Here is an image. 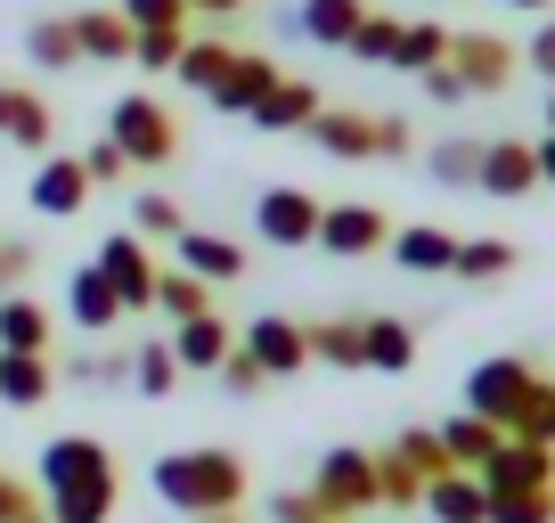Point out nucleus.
<instances>
[{"label": "nucleus", "mask_w": 555, "mask_h": 523, "mask_svg": "<svg viewBox=\"0 0 555 523\" xmlns=\"http://www.w3.org/2000/svg\"><path fill=\"white\" fill-rule=\"evenodd\" d=\"M539 148V189H555V131H547V140H531Z\"/></svg>", "instance_id": "52"}, {"label": "nucleus", "mask_w": 555, "mask_h": 523, "mask_svg": "<svg viewBox=\"0 0 555 523\" xmlns=\"http://www.w3.org/2000/svg\"><path fill=\"white\" fill-rule=\"evenodd\" d=\"M506 442H539V450H555V377H539L531 393H522L515 425H506Z\"/></svg>", "instance_id": "36"}, {"label": "nucleus", "mask_w": 555, "mask_h": 523, "mask_svg": "<svg viewBox=\"0 0 555 523\" xmlns=\"http://www.w3.org/2000/svg\"><path fill=\"white\" fill-rule=\"evenodd\" d=\"M311 490L327 499L335 523L367 515V507H376V450H360V442H335V450L311 467Z\"/></svg>", "instance_id": "5"}, {"label": "nucleus", "mask_w": 555, "mask_h": 523, "mask_svg": "<svg viewBox=\"0 0 555 523\" xmlns=\"http://www.w3.org/2000/svg\"><path fill=\"white\" fill-rule=\"evenodd\" d=\"M522 66H531L539 82L555 90V17H539V34H531V50H522Z\"/></svg>", "instance_id": "49"}, {"label": "nucleus", "mask_w": 555, "mask_h": 523, "mask_svg": "<svg viewBox=\"0 0 555 523\" xmlns=\"http://www.w3.org/2000/svg\"><path fill=\"white\" fill-rule=\"evenodd\" d=\"M392 41H400V17H392V9H367V17L351 25L344 58H360V66H392Z\"/></svg>", "instance_id": "37"}, {"label": "nucleus", "mask_w": 555, "mask_h": 523, "mask_svg": "<svg viewBox=\"0 0 555 523\" xmlns=\"http://www.w3.org/2000/svg\"><path fill=\"white\" fill-rule=\"evenodd\" d=\"M506 9H522V17H547V9H555V0H506Z\"/></svg>", "instance_id": "53"}, {"label": "nucleus", "mask_w": 555, "mask_h": 523, "mask_svg": "<svg viewBox=\"0 0 555 523\" xmlns=\"http://www.w3.org/2000/svg\"><path fill=\"white\" fill-rule=\"evenodd\" d=\"M311 360L319 368H367V319H311Z\"/></svg>", "instance_id": "29"}, {"label": "nucleus", "mask_w": 555, "mask_h": 523, "mask_svg": "<svg viewBox=\"0 0 555 523\" xmlns=\"http://www.w3.org/2000/svg\"><path fill=\"white\" fill-rule=\"evenodd\" d=\"M237 9H245V0H189V17H205V25H229Z\"/></svg>", "instance_id": "51"}, {"label": "nucleus", "mask_w": 555, "mask_h": 523, "mask_svg": "<svg viewBox=\"0 0 555 523\" xmlns=\"http://www.w3.org/2000/svg\"><path fill=\"white\" fill-rule=\"evenodd\" d=\"M441 58H450V25H434V17H400V41H392V66H400V74H434Z\"/></svg>", "instance_id": "30"}, {"label": "nucleus", "mask_w": 555, "mask_h": 523, "mask_svg": "<svg viewBox=\"0 0 555 523\" xmlns=\"http://www.w3.org/2000/svg\"><path fill=\"white\" fill-rule=\"evenodd\" d=\"M245 490H254V474H245L237 450H221V442H196V450H164L156 458V499L172 507V515H245Z\"/></svg>", "instance_id": "1"}, {"label": "nucleus", "mask_w": 555, "mask_h": 523, "mask_svg": "<svg viewBox=\"0 0 555 523\" xmlns=\"http://www.w3.org/2000/svg\"><path fill=\"white\" fill-rule=\"evenodd\" d=\"M196 523H245V515H196Z\"/></svg>", "instance_id": "54"}, {"label": "nucleus", "mask_w": 555, "mask_h": 523, "mask_svg": "<svg viewBox=\"0 0 555 523\" xmlns=\"http://www.w3.org/2000/svg\"><path fill=\"white\" fill-rule=\"evenodd\" d=\"M319 196L311 189H261L254 196V238L278 245V254H302V245H319Z\"/></svg>", "instance_id": "8"}, {"label": "nucleus", "mask_w": 555, "mask_h": 523, "mask_svg": "<svg viewBox=\"0 0 555 523\" xmlns=\"http://www.w3.org/2000/svg\"><path fill=\"white\" fill-rule=\"evenodd\" d=\"M172 352H180V377H189V368H221L229 352H237V328H229L221 311H196V319L172 328Z\"/></svg>", "instance_id": "24"}, {"label": "nucleus", "mask_w": 555, "mask_h": 523, "mask_svg": "<svg viewBox=\"0 0 555 523\" xmlns=\"http://www.w3.org/2000/svg\"><path fill=\"white\" fill-rule=\"evenodd\" d=\"M212 377H221V393H229V401H254L261 384H270V377H261V368H254V360H245V344H237V352H229V360H221V368H212Z\"/></svg>", "instance_id": "47"}, {"label": "nucleus", "mask_w": 555, "mask_h": 523, "mask_svg": "<svg viewBox=\"0 0 555 523\" xmlns=\"http://www.w3.org/2000/svg\"><path fill=\"white\" fill-rule=\"evenodd\" d=\"M319 106H327V99H319V82H302V74H278L245 123H254V131H311Z\"/></svg>", "instance_id": "16"}, {"label": "nucleus", "mask_w": 555, "mask_h": 523, "mask_svg": "<svg viewBox=\"0 0 555 523\" xmlns=\"http://www.w3.org/2000/svg\"><path fill=\"white\" fill-rule=\"evenodd\" d=\"M131 17L122 9H74V50L82 66H131Z\"/></svg>", "instance_id": "17"}, {"label": "nucleus", "mask_w": 555, "mask_h": 523, "mask_svg": "<svg viewBox=\"0 0 555 523\" xmlns=\"http://www.w3.org/2000/svg\"><path fill=\"white\" fill-rule=\"evenodd\" d=\"M50 335H57L50 303H34V295H0V352H50Z\"/></svg>", "instance_id": "27"}, {"label": "nucleus", "mask_w": 555, "mask_h": 523, "mask_svg": "<svg viewBox=\"0 0 555 523\" xmlns=\"http://www.w3.org/2000/svg\"><path fill=\"white\" fill-rule=\"evenodd\" d=\"M360 17H367V0H295L278 25H286L295 41H311V50H344Z\"/></svg>", "instance_id": "12"}, {"label": "nucleus", "mask_w": 555, "mask_h": 523, "mask_svg": "<svg viewBox=\"0 0 555 523\" xmlns=\"http://www.w3.org/2000/svg\"><path fill=\"white\" fill-rule=\"evenodd\" d=\"M515 66H522L515 41H499V34H450V74L466 82V99H499Z\"/></svg>", "instance_id": "10"}, {"label": "nucleus", "mask_w": 555, "mask_h": 523, "mask_svg": "<svg viewBox=\"0 0 555 523\" xmlns=\"http://www.w3.org/2000/svg\"><path fill=\"white\" fill-rule=\"evenodd\" d=\"M425 515L434 523H490L482 474H434V483H425Z\"/></svg>", "instance_id": "26"}, {"label": "nucleus", "mask_w": 555, "mask_h": 523, "mask_svg": "<svg viewBox=\"0 0 555 523\" xmlns=\"http://www.w3.org/2000/svg\"><path fill=\"white\" fill-rule=\"evenodd\" d=\"M531 384H539V368L522 360V352H490V360H474V368H466V409H474V418H490V425L506 434Z\"/></svg>", "instance_id": "4"}, {"label": "nucleus", "mask_w": 555, "mask_h": 523, "mask_svg": "<svg viewBox=\"0 0 555 523\" xmlns=\"http://www.w3.org/2000/svg\"><path fill=\"white\" fill-rule=\"evenodd\" d=\"M229 66H237V41H229V34H189V41H180V66H172V74L196 90V99H212V90L229 82Z\"/></svg>", "instance_id": "23"}, {"label": "nucleus", "mask_w": 555, "mask_h": 523, "mask_svg": "<svg viewBox=\"0 0 555 523\" xmlns=\"http://www.w3.org/2000/svg\"><path fill=\"white\" fill-rule=\"evenodd\" d=\"M25 279H34V245L0 238V295H25Z\"/></svg>", "instance_id": "48"}, {"label": "nucleus", "mask_w": 555, "mask_h": 523, "mask_svg": "<svg viewBox=\"0 0 555 523\" xmlns=\"http://www.w3.org/2000/svg\"><path fill=\"white\" fill-rule=\"evenodd\" d=\"M474 173H482V140H441V148H425V180H434V189H474Z\"/></svg>", "instance_id": "35"}, {"label": "nucleus", "mask_w": 555, "mask_h": 523, "mask_svg": "<svg viewBox=\"0 0 555 523\" xmlns=\"http://www.w3.org/2000/svg\"><path fill=\"white\" fill-rule=\"evenodd\" d=\"M122 17H131V34H156V25H180V34H189V0H115Z\"/></svg>", "instance_id": "42"}, {"label": "nucleus", "mask_w": 555, "mask_h": 523, "mask_svg": "<svg viewBox=\"0 0 555 523\" xmlns=\"http://www.w3.org/2000/svg\"><path fill=\"white\" fill-rule=\"evenodd\" d=\"M376 507H425V474L392 450H376Z\"/></svg>", "instance_id": "39"}, {"label": "nucleus", "mask_w": 555, "mask_h": 523, "mask_svg": "<svg viewBox=\"0 0 555 523\" xmlns=\"http://www.w3.org/2000/svg\"><path fill=\"white\" fill-rule=\"evenodd\" d=\"M384 245H392V213L367 205V196H344V205L319 213V254H335V262H367V254H384Z\"/></svg>", "instance_id": "7"}, {"label": "nucleus", "mask_w": 555, "mask_h": 523, "mask_svg": "<svg viewBox=\"0 0 555 523\" xmlns=\"http://www.w3.org/2000/svg\"><path fill=\"white\" fill-rule=\"evenodd\" d=\"M384 254H392L409 279H450V270H457V238H450L441 221H409V229H392V245H384Z\"/></svg>", "instance_id": "13"}, {"label": "nucleus", "mask_w": 555, "mask_h": 523, "mask_svg": "<svg viewBox=\"0 0 555 523\" xmlns=\"http://www.w3.org/2000/svg\"><path fill=\"white\" fill-rule=\"evenodd\" d=\"M180 41H189L180 25H156V34H139V41H131V66H147V74H172V66H180Z\"/></svg>", "instance_id": "43"}, {"label": "nucleus", "mask_w": 555, "mask_h": 523, "mask_svg": "<svg viewBox=\"0 0 555 523\" xmlns=\"http://www.w3.org/2000/svg\"><path fill=\"white\" fill-rule=\"evenodd\" d=\"M156 311H164V319L180 328V319L212 311V286L196 279V270H180V262H172V270H156Z\"/></svg>", "instance_id": "33"}, {"label": "nucleus", "mask_w": 555, "mask_h": 523, "mask_svg": "<svg viewBox=\"0 0 555 523\" xmlns=\"http://www.w3.org/2000/svg\"><path fill=\"white\" fill-rule=\"evenodd\" d=\"M0 523H50V507L25 474H0Z\"/></svg>", "instance_id": "44"}, {"label": "nucleus", "mask_w": 555, "mask_h": 523, "mask_svg": "<svg viewBox=\"0 0 555 523\" xmlns=\"http://www.w3.org/2000/svg\"><path fill=\"white\" fill-rule=\"evenodd\" d=\"M270 523H335V515H327V499L302 483V490H270Z\"/></svg>", "instance_id": "46"}, {"label": "nucleus", "mask_w": 555, "mask_h": 523, "mask_svg": "<svg viewBox=\"0 0 555 523\" xmlns=\"http://www.w3.org/2000/svg\"><path fill=\"white\" fill-rule=\"evenodd\" d=\"M172 384H180V352H172V335H156V344H139V352H131V393L164 401Z\"/></svg>", "instance_id": "34"}, {"label": "nucleus", "mask_w": 555, "mask_h": 523, "mask_svg": "<svg viewBox=\"0 0 555 523\" xmlns=\"http://www.w3.org/2000/svg\"><path fill=\"white\" fill-rule=\"evenodd\" d=\"M57 393L50 352H0V409H41Z\"/></svg>", "instance_id": "21"}, {"label": "nucleus", "mask_w": 555, "mask_h": 523, "mask_svg": "<svg viewBox=\"0 0 555 523\" xmlns=\"http://www.w3.org/2000/svg\"><path fill=\"white\" fill-rule=\"evenodd\" d=\"M367 368H376V377H409L416 368V328L409 319H392V311L367 319Z\"/></svg>", "instance_id": "28"}, {"label": "nucleus", "mask_w": 555, "mask_h": 523, "mask_svg": "<svg viewBox=\"0 0 555 523\" xmlns=\"http://www.w3.org/2000/svg\"><path fill=\"white\" fill-rule=\"evenodd\" d=\"M434 434H441V450H450V467H457V474H482L490 458H499V442H506L499 425H490V418H474V409H457V418H441Z\"/></svg>", "instance_id": "25"}, {"label": "nucleus", "mask_w": 555, "mask_h": 523, "mask_svg": "<svg viewBox=\"0 0 555 523\" xmlns=\"http://www.w3.org/2000/svg\"><path fill=\"white\" fill-rule=\"evenodd\" d=\"M106 140L131 156V173H164V164H180L189 131H180V115L156 99V90H122V99L106 106Z\"/></svg>", "instance_id": "3"}, {"label": "nucleus", "mask_w": 555, "mask_h": 523, "mask_svg": "<svg viewBox=\"0 0 555 523\" xmlns=\"http://www.w3.org/2000/svg\"><path fill=\"white\" fill-rule=\"evenodd\" d=\"M482 490H555V450H539V442H499V458L482 467Z\"/></svg>", "instance_id": "19"}, {"label": "nucleus", "mask_w": 555, "mask_h": 523, "mask_svg": "<svg viewBox=\"0 0 555 523\" xmlns=\"http://www.w3.org/2000/svg\"><path fill=\"white\" fill-rule=\"evenodd\" d=\"M392 458H409V467L425 474V483H434V474H457V467H450V450H441V434H434V425H400V434H392Z\"/></svg>", "instance_id": "40"}, {"label": "nucleus", "mask_w": 555, "mask_h": 523, "mask_svg": "<svg viewBox=\"0 0 555 523\" xmlns=\"http://www.w3.org/2000/svg\"><path fill=\"white\" fill-rule=\"evenodd\" d=\"M90 262L106 270V286H115L122 319H131V311H156V270H164V262L147 254V238H139V229H115V238H106Z\"/></svg>", "instance_id": "6"}, {"label": "nucleus", "mask_w": 555, "mask_h": 523, "mask_svg": "<svg viewBox=\"0 0 555 523\" xmlns=\"http://www.w3.org/2000/svg\"><path fill=\"white\" fill-rule=\"evenodd\" d=\"M547 131H555V90H547Z\"/></svg>", "instance_id": "55"}, {"label": "nucleus", "mask_w": 555, "mask_h": 523, "mask_svg": "<svg viewBox=\"0 0 555 523\" xmlns=\"http://www.w3.org/2000/svg\"><path fill=\"white\" fill-rule=\"evenodd\" d=\"M278 74H286V66H278L270 50H237V66H229V82L212 90L205 106H212V115H254V106H261V90H270Z\"/></svg>", "instance_id": "22"}, {"label": "nucleus", "mask_w": 555, "mask_h": 523, "mask_svg": "<svg viewBox=\"0 0 555 523\" xmlns=\"http://www.w3.org/2000/svg\"><path fill=\"white\" fill-rule=\"evenodd\" d=\"M180 270H196L205 286H237L245 279V245L237 238H212V229H180Z\"/></svg>", "instance_id": "20"}, {"label": "nucleus", "mask_w": 555, "mask_h": 523, "mask_svg": "<svg viewBox=\"0 0 555 523\" xmlns=\"http://www.w3.org/2000/svg\"><path fill=\"white\" fill-rule=\"evenodd\" d=\"M0 140L9 148H25V156H57V115H50V99L41 90H25V82H0Z\"/></svg>", "instance_id": "11"}, {"label": "nucleus", "mask_w": 555, "mask_h": 523, "mask_svg": "<svg viewBox=\"0 0 555 523\" xmlns=\"http://www.w3.org/2000/svg\"><path fill=\"white\" fill-rule=\"evenodd\" d=\"M482 196H531L539 189V148L531 140H482V173H474Z\"/></svg>", "instance_id": "15"}, {"label": "nucleus", "mask_w": 555, "mask_h": 523, "mask_svg": "<svg viewBox=\"0 0 555 523\" xmlns=\"http://www.w3.org/2000/svg\"><path fill=\"white\" fill-rule=\"evenodd\" d=\"M302 140L327 148L335 164H400V156H416L409 115H367V106H319Z\"/></svg>", "instance_id": "2"}, {"label": "nucleus", "mask_w": 555, "mask_h": 523, "mask_svg": "<svg viewBox=\"0 0 555 523\" xmlns=\"http://www.w3.org/2000/svg\"><path fill=\"white\" fill-rule=\"evenodd\" d=\"M416 90H425V99H434V106H466V82H457V74H450V58H441L434 74H416Z\"/></svg>", "instance_id": "50"}, {"label": "nucleus", "mask_w": 555, "mask_h": 523, "mask_svg": "<svg viewBox=\"0 0 555 523\" xmlns=\"http://www.w3.org/2000/svg\"><path fill=\"white\" fill-rule=\"evenodd\" d=\"M66 319L82 335H115V319H122V303H115V286H106V270L99 262H82V270H66Z\"/></svg>", "instance_id": "18"}, {"label": "nucleus", "mask_w": 555, "mask_h": 523, "mask_svg": "<svg viewBox=\"0 0 555 523\" xmlns=\"http://www.w3.org/2000/svg\"><path fill=\"white\" fill-rule=\"evenodd\" d=\"M131 229H139V238H147V245H180V229H189V213H180V196H164V189H147V196H139V205H131Z\"/></svg>", "instance_id": "38"}, {"label": "nucleus", "mask_w": 555, "mask_h": 523, "mask_svg": "<svg viewBox=\"0 0 555 523\" xmlns=\"http://www.w3.org/2000/svg\"><path fill=\"white\" fill-rule=\"evenodd\" d=\"M245 360L261 368V377H302V368H311V328H302V319H286V311H261V319H245Z\"/></svg>", "instance_id": "9"}, {"label": "nucleus", "mask_w": 555, "mask_h": 523, "mask_svg": "<svg viewBox=\"0 0 555 523\" xmlns=\"http://www.w3.org/2000/svg\"><path fill=\"white\" fill-rule=\"evenodd\" d=\"M450 279H466V286L515 279V245H506V238H457V270H450Z\"/></svg>", "instance_id": "31"}, {"label": "nucleus", "mask_w": 555, "mask_h": 523, "mask_svg": "<svg viewBox=\"0 0 555 523\" xmlns=\"http://www.w3.org/2000/svg\"><path fill=\"white\" fill-rule=\"evenodd\" d=\"M25 58H34L41 74L82 66V50H74V17H34V25H25Z\"/></svg>", "instance_id": "32"}, {"label": "nucleus", "mask_w": 555, "mask_h": 523, "mask_svg": "<svg viewBox=\"0 0 555 523\" xmlns=\"http://www.w3.org/2000/svg\"><path fill=\"white\" fill-rule=\"evenodd\" d=\"M34 213H50V221H74V213L90 205V173H82V156H41L34 164Z\"/></svg>", "instance_id": "14"}, {"label": "nucleus", "mask_w": 555, "mask_h": 523, "mask_svg": "<svg viewBox=\"0 0 555 523\" xmlns=\"http://www.w3.org/2000/svg\"><path fill=\"white\" fill-rule=\"evenodd\" d=\"M490 523H555V490H490Z\"/></svg>", "instance_id": "41"}, {"label": "nucleus", "mask_w": 555, "mask_h": 523, "mask_svg": "<svg viewBox=\"0 0 555 523\" xmlns=\"http://www.w3.org/2000/svg\"><path fill=\"white\" fill-rule=\"evenodd\" d=\"M82 173H90V189H122V180H131V156L99 131V148H82Z\"/></svg>", "instance_id": "45"}]
</instances>
